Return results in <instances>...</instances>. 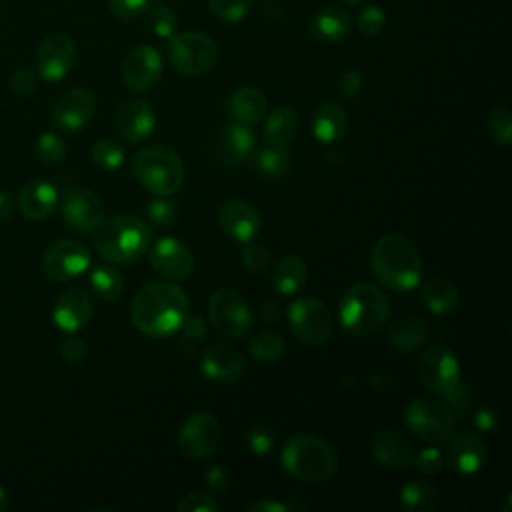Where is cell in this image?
Returning <instances> with one entry per match:
<instances>
[{
    "instance_id": "cell-1",
    "label": "cell",
    "mask_w": 512,
    "mask_h": 512,
    "mask_svg": "<svg viewBox=\"0 0 512 512\" xmlns=\"http://www.w3.org/2000/svg\"><path fill=\"white\" fill-rule=\"evenodd\" d=\"M188 314V296L172 282H152L140 288L130 304L132 324L150 338L176 334Z\"/></svg>"
},
{
    "instance_id": "cell-2",
    "label": "cell",
    "mask_w": 512,
    "mask_h": 512,
    "mask_svg": "<svg viewBox=\"0 0 512 512\" xmlns=\"http://www.w3.org/2000/svg\"><path fill=\"white\" fill-rule=\"evenodd\" d=\"M370 266L374 278L390 290L408 292L422 280L420 252L404 234L380 236L372 248Z\"/></svg>"
},
{
    "instance_id": "cell-3",
    "label": "cell",
    "mask_w": 512,
    "mask_h": 512,
    "mask_svg": "<svg viewBox=\"0 0 512 512\" xmlns=\"http://www.w3.org/2000/svg\"><path fill=\"white\" fill-rule=\"evenodd\" d=\"M94 232L96 252L112 264L136 262L152 244V228L136 214L112 216Z\"/></svg>"
},
{
    "instance_id": "cell-4",
    "label": "cell",
    "mask_w": 512,
    "mask_h": 512,
    "mask_svg": "<svg viewBox=\"0 0 512 512\" xmlns=\"http://www.w3.org/2000/svg\"><path fill=\"white\" fill-rule=\"evenodd\" d=\"M280 462L292 478L308 484L326 482L338 470V454L334 446L308 432L294 434L286 440Z\"/></svg>"
},
{
    "instance_id": "cell-5",
    "label": "cell",
    "mask_w": 512,
    "mask_h": 512,
    "mask_svg": "<svg viewBox=\"0 0 512 512\" xmlns=\"http://www.w3.org/2000/svg\"><path fill=\"white\" fill-rule=\"evenodd\" d=\"M390 312L386 294L374 284H354L350 286L338 306L340 326L352 336L374 334L382 328Z\"/></svg>"
},
{
    "instance_id": "cell-6",
    "label": "cell",
    "mask_w": 512,
    "mask_h": 512,
    "mask_svg": "<svg viewBox=\"0 0 512 512\" xmlns=\"http://www.w3.org/2000/svg\"><path fill=\"white\" fill-rule=\"evenodd\" d=\"M136 180L156 196H172L184 182V164L176 150L164 144L142 148L132 160Z\"/></svg>"
},
{
    "instance_id": "cell-7",
    "label": "cell",
    "mask_w": 512,
    "mask_h": 512,
    "mask_svg": "<svg viewBox=\"0 0 512 512\" xmlns=\"http://www.w3.org/2000/svg\"><path fill=\"white\" fill-rule=\"evenodd\" d=\"M170 66L184 76H200L210 72L218 62L216 42L198 30L172 34L168 42Z\"/></svg>"
},
{
    "instance_id": "cell-8",
    "label": "cell",
    "mask_w": 512,
    "mask_h": 512,
    "mask_svg": "<svg viewBox=\"0 0 512 512\" xmlns=\"http://www.w3.org/2000/svg\"><path fill=\"white\" fill-rule=\"evenodd\" d=\"M208 318L212 328L226 340H240L252 330V310L246 298L234 288H220L208 300Z\"/></svg>"
},
{
    "instance_id": "cell-9",
    "label": "cell",
    "mask_w": 512,
    "mask_h": 512,
    "mask_svg": "<svg viewBox=\"0 0 512 512\" xmlns=\"http://www.w3.org/2000/svg\"><path fill=\"white\" fill-rule=\"evenodd\" d=\"M404 422L416 438L428 444L446 442L456 426L454 412L446 404L428 398L410 400L404 408Z\"/></svg>"
},
{
    "instance_id": "cell-10",
    "label": "cell",
    "mask_w": 512,
    "mask_h": 512,
    "mask_svg": "<svg viewBox=\"0 0 512 512\" xmlns=\"http://www.w3.org/2000/svg\"><path fill=\"white\" fill-rule=\"evenodd\" d=\"M286 314H288L290 332L304 346L324 344L334 330L332 312L320 298H314V296L298 298L288 306Z\"/></svg>"
},
{
    "instance_id": "cell-11",
    "label": "cell",
    "mask_w": 512,
    "mask_h": 512,
    "mask_svg": "<svg viewBox=\"0 0 512 512\" xmlns=\"http://www.w3.org/2000/svg\"><path fill=\"white\" fill-rule=\"evenodd\" d=\"M418 378L426 390L444 398L462 380L460 378V362L448 346L434 344L420 356Z\"/></svg>"
},
{
    "instance_id": "cell-12",
    "label": "cell",
    "mask_w": 512,
    "mask_h": 512,
    "mask_svg": "<svg viewBox=\"0 0 512 512\" xmlns=\"http://www.w3.org/2000/svg\"><path fill=\"white\" fill-rule=\"evenodd\" d=\"M92 266L90 248L78 240H58L42 256V272L52 282H68Z\"/></svg>"
},
{
    "instance_id": "cell-13",
    "label": "cell",
    "mask_w": 512,
    "mask_h": 512,
    "mask_svg": "<svg viewBox=\"0 0 512 512\" xmlns=\"http://www.w3.org/2000/svg\"><path fill=\"white\" fill-rule=\"evenodd\" d=\"M222 438L218 420L208 412L190 414L178 428V448L184 456L202 460L216 452Z\"/></svg>"
},
{
    "instance_id": "cell-14",
    "label": "cell",
    "mask_w": 512,
    "mask_h": 512,
    "mask_svg": "<svg viewBox=\"0 0 512 512\" xmlns=\"http://www.w3.org/2000/svg\"><path fill=\"white\" fill-rule=\"evenodd\" d=\"M60 208L66 224L80 234L94 232L104 222V204L90 188L74 186L64 190Z\"/></svg>"
},
{
    "instance_id": "cell-15",
    "label": "cell",
    "mask_w": 512,
    "mask_h": 512,
    "mask_svg": "<svg viewBox=\"0 0 512 512\" xmlns=\"http://www.w3.org/2000/svg\"><path fill=\"white\" fill-rule=\"evenodd\" d=\"M76 46L74 40L64 32L48 34L34 54L36 74L48 82H58L68 76L74 66Z\"/></svg>"
},
{
    "instance_id": "cell-16",
    "label": "cell",
    "mask_w": 512,
    "mask_h": 512,
    "mask_svg": "<svg viewBox=\"0 0 512 512\" xmlns=\"http://www.w3.org/2000/svg\"><path fill=\"white\" fill-rule=\"evenodd\" d=\"M150 266L168 282L184 280L194 270L192 250L178 238L164 236L150 244Z\"/></svg>"
},
{
    "instance_id": "cell-17",
    "label": "cell",
    "mask_w": 512,
    "mask_h": 512,
    "mask_svg": "<svg viewBox=\"0 0 512 512\" xmlns=\"http://www.w3.org/2000/svg\"><path fill=\"white\" fill-rule=\"evenodd\" d=\"M164 72V60L154 46L132 48L122 62V82L134 92L152 90Z\"/></svg>"
},
{
    "instance_id": "cell-18",
    "label": "cell",
    "mask_w": 512,
    "mask_h": 512,
    "mask_svg": "<svg viewBox=\"0 0 512 512\" xmlns=\"http://www.w3.org/2000/svg\"><path fill=\"white\" fill-rule=\"evenodd\" d=\"M444 462L462 478L474 476L482 470L486 462V444L484 440L474 432H460L452 434L446 440L444 448Z\"/></svg>"
},
{
    "instance_id": "cell-19",
    "label": "cell",
    "mask_w": 512,
    "mask_h": 512,
    "mask_svg": "<svg viewBox=\"0 0 512 512\" xmlns=\"http://www.w3.org/2000/svg\"><path fill=\"white\" fill-rule=\"evenodd\" d=\"M96 112V98L86 88H70L52 106V122L66 132H80Z\"/></svg>"
},
{
    "instance_id": "cell-20",
    "label": "cell",
    "mask_w": 512,
    "mask_h": 512,
    "mask_svg": "<svg viewBox=\"0 0 512 512\" xmlns=\"http://www.w3.org/2000/svg\"><path fill=\"white\" fill-rule=\"evenodd\" d=\"M200 368L208 380L220 382V384H232L242 378L246 360L234 346L226 342H214L202 352Z\"/></svg>"
},
{
    "instance_id": "cell-21",
    "label": "cell",
    "mask_w": 512,
    "mask_h": 512,
    "mask_svg": "<svg viewBox=\"0 0 512 512\" xmlns=\"http://www.w3.org/2000/svg\"><path fill=\"white\" fill-rule=\"evenodd\" d=\"M154 126H156V112L152 104L142 98L126 100L114 116V128L118 136L128 144H138L144 138H148Z\"/></svg>"
},
{
    "instance_id": "cell-22",
    "label": "cell",
    "mask_w": 512,
    "mask_h": 512,
    "mask_svg": "<svg viewBox=\"0 0 512 512\" xmlns=\"http://www.w3.org/2000/svg\"><path fill=\"white\" fill-rule=\"evenodd\" d=\"M222 232L240 244L252 242L260 232V214L246 200H228L218 212Z\"/></svg>"
},
{
    "instance_id": "cell-23",
    "label": "cell",
    "mask_w": 512,
    "mask_h": 512,
    "mask_svg": "<svg viewBox=\"0 0 512 512\" xmlns=\"http://www.w3.org/2000/svg\"><path fill=\"white\" fill-rule=\"evenodd\" d=\"M256 150V134L250 126L240 124L236 120L224 124L220 136L216 140V158L228 166L236 168L250 160L252 152Z\"/></svg>"
},
{
    "instance_id": "cell-24",
    "label": "cell",
    "mask_w": 512,
    "mask_h": 512,
    "mask_svg": "<svg viewBox=\"0 0 512 512\" xmlns=\"http://www.w3.org/2000/svg\"><path fill=\"white\" fill-rule=\"evenodd\" d=\"M372 454L380 466L392 472H404L414 466V450L410 442L394 428H384L374 434Z\"/></svg>"
},
{
    "instance_id": "cell-25",
    "label": "cell",
    "mask_w": 512,
    "mask_h": 512,
    "mask_svg": "<svg viewBox=\"0 0 512 512\" xmlns=\"http://www.w3.org/2000/svg\"><path fill=\"white\" fill-rule=\"evenodd\" d=\"M94 304L84 288H70L58 296L52 308V320L62 332H78L92 316Z\"/></svg>"
},
{
    "instance_id": "cell-26",
    "label": "cell",
    "mask_w": 512,
    "mask_h": 512,
    "mask_svg": "<svg viewBox=\"0 0 512 512\" xmlns=\"http://www.w3.org/2000/svg\"><path fill=\"white\" fill-rule=\"evenodd\" d=\"M58 190L48 180H30L26 182L20 192L16 206L28 220H44L48 218L58 206Z\"/></svg>"
},
{
    "instance_id": "cell-27",
    "label": "cell",
    "mask_w": 512,
    "mask_h": 512,
    "mask_svg": "<svg viewBox=\"0 0 512 512\" xmlns=\"http://www.w3.org/2000/svg\"><path fill=\"white\" fill-rule=\"evenodd\" d=\"M310 36L324 44L342 42L350 32V16L338 6L320 8L310 20Z\"/></svg>"
},
{
    "instance_id": "cell-28",
    "label": "cell",
    "mask_w": 512,
    "mask_h": 512,
    "mask_svg": "<svg viewBox=\"0 0 512 512\" xmlns=\"http://www.w3.org/2000/svg\"><path fill=\"white\" fill-rule=\"evenodd\" d=\"M348 130V114L336 102H322L312 114V134L322 144H334Z\"/></svg>"
},
{
    "instance_id": "cell-29",
    "label": "cell",
    "mask_w": 512,
    "mask_h": 512,
    "mask_svg": "<svg viewBox=\"0 0 512 512\" xmlns=\"http://www.w3.org/2000/svg\"><path fill=\"white\" fill-rule=\"evenodd\" d=\"M228 112L232 120L252 126L266 116L268 100L260 88L242 86L228 98Z\"/></svg>"
},
{
    "instance_id": "cell-30",
    "label": "cell",
    "mask_w": 512,
    "mask_h": 512,
    "mask_svg": "<svg viewBox=\"0 0 512 512\" xmlns=\"http://www.w3.org/2000/svg\"><path fill=\"white\" fill-rule=\"evenodd\" d=\"M426 340H428V326L416 314H406L388 328V342L392 348L400 352H414L422 348Z\"/></svg>"
},
{
    "instance_id": "cell-31",
    "label": "cell",
    "mask_w": 512,
    "mask_h": 512,
    "mask_svg": "<svg viewBox=\"0 0 512 512\" xmlns=\"http://www.w3.org/2000/svg\"><path fill=\"white\" fill-rule=\"evenodd\" d=\"M298 134V114L290 106L274 108L264 122V140L268 146L288 148Z\"/></svg>"
},
{
    "instance_id": "cell-32",
    "label": "cell",
    "mask_w": 512,
    "mask_h": 512,
    "mask_svg": "<svg viewBox=\"0 0 512 512\" xmlns=\"http://www.w3.org/2000/svg\"><path fill=\"white\" fill-rule=\"evenodd\" d=\"M274 288L284 294V296H292L296 294L308 280V268L304 264V260L296 254H288L282 256L274 268H272V276H270Z\"/></svg>"
},
{
    "instance_id": "cell-33",
    "label": "cell",
    "mask_w": 512,
    "mask_h": 512,
    "mask_svg": "<svg viewBox=\"0 0 512 512\" xmlns=\"http://www.w3.org/2000/svg\"><path fill=\"white\" fill-rule=\"evenodd\" d=\"M420 298L432 314H448L458 306L460 292L454 282L446 278H432L422 286Z\"/></svg>"
},
{
    "instance_id": "cell-34",
    "label": "cell",
    "mask_w": 512,
    "mask_h": 512,
    "mask_svg": "<svg viewBox=\"0 0 512 512\" xmlns=\"http://www.w3.org/2000/svg\"><path fill=\"white\" fill-rule=\"evenodd\" d=\"M400 504L410 512H434L440 504V492L426 480H412L402 486Z\"/></svg>"
},
{
    "instance_id": "cell-35",
    "label": "cell",
    "mask_w": 512,
    "mask_h": 512,
    "mask_svg": "<svg viewBox=\"0 0 512 512\" xmlns=\"http://www.w3.org/2000/svg\"><path fill=\"white\" fill-rule=\"evenodd\" d=\"M252 168L262 178H282L290 168V152L288 148H276V146H262L252 152L250 156Z\"/></svg>"
},
{
    "instance_id": "cell-36",
    "label": "cell",
    "mask_w": 512,
    "mask_h": 512,
    "mask_svg": "<svg viewBox=\"0 0 512 512\" xmlns=\"http://www.w3.org/2000/svg\"><path fill=\"white\" fill-rule=\"evenodd\" d=\"M88 282L102 300H116L124 292V276L110 264H96L90 268Z\"/></svg>"
},
{
    "instance_id": "cell-37",
    "label": "cell",
    "mask_w": 512,
    "mask_h": 512,
    "mask_svg": "<svg viewBox=\"0 0 512 512\" xmlns=\"http://www.w3.org/2000/svg\"><path fill=\"white\" fill-rule=\"evenodd\" d=\"M286 354V342L278 332L266 330L252 338L250 356L262 364H274Z\"/></svg>"
},
{
    "instance_id": "cell-38",
    "label": "cell",
    "mask_w": 512,
    "mask_h": 512,
    "mask_svg": "<svg viewBox=\"0 0 512 512\" xmlns=\"http://www.w3.org/2000/svg\"><path fill=\"white\" fill-rule=\"evenodd\" d=\"M90 154L94 164L100 166L102 170H118L126 158L124 146L112 138H100L98 142H94Z\"/></svg>"
},
{
    "instance_id": "cell-39",
    "label": "cell",
    "mask_w": 512,
    "mask_h": 512,
    "mask_svg": "<svg viewBox=\"0 0 512 512\" xmlns=\"http://www.w3.org/2000/svg\"><path fill=\"white\" fill-rule=\"evenodd\" d=\"M146 26L154 36L170 38L178 28V16L170 6L156 4L146 10Z\"/></svg>"
},
{
    "instance_id": "cell-40",
    "label": "cell",
    "mask_w": 512,
    "mask_h": 512,
    "mask_svg": "<svg viewBox=\"0 0 512 512\" xmlns=\"http://www.w3.org/2000/svg\"><path fill=\"white\" fill-rule=\"evenodd\" d=\"M34 152L44 164H58L66 158V142L56 132H42L36 138Z\"/></svg>"
},
{
    "instance_id": "cell-41",
    "label": "cell",
    "mask_w": 512,
    "mask_h": 512,
    "mask_svg": "<svg viewBox=\"0 0 512 512\" xmlns=\"http://www.w3.org/2000/svg\"><path fill=\"white\" fill-rule=\"evenodd\" d=\"M488 132L492 140L500 146H510L512 140V116L506 106H498L492 110L488 118Z\"/></svg>"
},
{
    "instance_id": "cell-42",
    "label": "cell",
    "mask_w": 512,
    "mask_h": 512,
    "mask_svg": "<svg viewBox=\"0 0 512 512\" xmlns=\"http://www.w3.org/2000/svg\"><path fill=\"white\" fill-rule=\"evenodd\" d=\"M208 8L224 22H240L250 12V0H208Z\"/></svg>"
},
{
    "instance_id": "cell-43",
    "label": "cell",
    "mask_w": 512,
    "mask_h": 512,
    "mask_svg": "<svg viewBox=\"0 0 512 512\" xmlns=\"http://www.w3.org/2000/svg\"><path fill=\"white\" fill-rule=\"evenodd\" d=\"M244 444L246 448L256 454V456H266L272 452L274 448V434L268 426L262 424H252L250 428H246L244 432Z\"/></svg>"
},
{
    "instance_id": "cell-44",
    "label": "cell",
    "mask_w": 512,
    "mask_h": 512,
    "mask_svg": "<svg viewBox=\"0 0 512 512\" xmlns=\"http://www.w3.org/2000/svg\"><path fill=\"white\" fill-rule=\"evenodd\" d=\"M240 262L244 266L246 272L250 274H260L268 268L270 264V252L268 248H264L262 244H254V242H246L244 250L240 254Z\"/></svg>"
},
{
    "instance_id": "cell-45",
    "label": "cell",
    "mask_w": 512,
    "mask_h": 512,
    "mask_svg": "<svg viewBox=\"0 0 512 512\" xmlns=\"http://www.w3.org/2000/svg\"><path fill=\"white\" fill-rule=\"evenodd\" d=\"M146 214H148V220L152 224H156V226H170L176 220L178 210H176L174 200H170V196H158L156 200L148 202Z\"/></svg>"
},
{
    "instance_id": "cell-46",
    "label": "cell",
    "mask_w": 512,
    "mask_h": 512,
    "mask_svg": "<svg viewBox=\"0 0 512 512\" xmlns=\"http://www.w3.org/2000/svg\"><path fill=\"white\" fill-rule=\"evenodd\" d=\"M178 512H216L218 502L208 490H194L182 496V500L176 504Z\"/></svg>"
},
{
    "instance_id": "cell-47",
    "label": "cell",
    "mask_w": 512,
    "mask_h": 512,
    "mask_svg": "<svg viewBox=\"0 0 512 512\" xmlns=\"http://www.w3.org/2000/svg\"><path fill=\"white\" fill-rule=\"evenodd\" d=\"M356 24H358V30L364 36H378L384 30L386 16H384V12L378 6H364L358 12Z\"/></svg>"
},
{
    "instance_id": "cell-48",
    "label": "cell",
    "mask_w": 512,
    "mask_h": 512,
    "mask_svg": "<svg viewBox=\"0 0 512 512\" xmlns=\"http://www.w3.org/2000/svg\"><path fill=\"white\" fill-rule=\"evenodd\" d=\"M148 2L150 0H108V10L114 18L128 22L142 16L148 10Z\"/></svg>"
},
{
    "instance_id": "cell-49",
    "label": "cell",
    "mask_w": 512,
    "mask_h": 512,
    "mask_svg": "<svg viewBox=\"0 0 512 512\" xmlns=\"http://www.w3.org/2000/svg\"><path fill=\"white\" fill-rule=\"evenodd\" d=\"M88 354V344L84 338L76 336V332H68V336L62 338L60 342V356L70 362V364H76V362H82Z\"/></svg>"
},
{
    "instance_id": "cell-50",
    "label": "cell",
    "mask_w": 512,
    "mask_h": 512,
    "mask_svg": "<svg viewBox=\"0 0 512 512\" xmlns=\"http://www.w3.org/2000/svg\"><path fill=\"white\" fill-rule=\"evenodd\" d=\"M414 464L422 474H438L444 466V454L438 448H422L414 456Z\"/></svg>"
},
{
    "instance_id": "cell-51",
    "label": "cell",
    "mask_w": 512,
    "mask_h": 512,
    "mask_svg": "<svg viewBox=\"0 0 512 512\" xmlns=\"http://www.w3.org/2000/svg\"><path fill=\"white\" fill-rule=\"evenodd\" d=\"M444 400H446V406H448L452 412L462 414V412H466V410L470 408V404H472V390H470V386H468L466 382L460 380L458 386H456L450 394L444 396Z\"/></svg>"
},
{
    "instance_id": "cell-52",
    "label": "cell",
    "mask_w": 512,
    "mask_h": 512,
    "mask_svg": "<svg viewBox=\"0 0 512 512\" xmlns=\"http://www.w3.org/2000/svg\"><path fill=\"white\" fill-rule=\"evenodd\" d=\"M36 84H38V78L32 70L28 68H18L12 72L10 76V88L18 94V96H28L36 90Z\"/></svg>"
},
{
    "instance_id": "cell-53",
    "label": "cell",
    "mask_w": 512,
    "mask_h": 512,
    "mask_svg": "<svg viewBox=\"0 0 512 512\" xmlns=\"http://www.w3.org/2000/svg\"><path fill=\"white\" fill-rule=\"evenodd\" d=\"M362 84H364V78L358 70L350 68V70H344L338 78V88H340V94L344 98H356L358 92L362 90Z\"/></svg>"
},
{
    "instance_id": "cell-54",
    "label": "cell",
    "mask_w": 512,
    "mask_h": 512,
    "mask_svg": "<svg viewBox=\"0 0 512 512\" xmlns=\"http://www.w3.org/2000/svg\"><path fill=\"white\" fill-rule=\"evenodd\" d=\"M178 332H182V336H184L186 340L198 342V340H202V336L206 334V322H204V318L198 316V314H194V316L188 314Z\"/></svg>"
},
{
    "instance_id": "cell-55",
    "label": "cell",
    "mask_w": 512,
    "mask_h": 512,
    "mask_svg": "<svg viewBox=\"0 0 512 512\" xmlns=\"http://www.w3.org/2000/svg\"><path fill=\"white\" fill-rule=\"evenodd\" d=\"M206 486L214 492H226L230 488V474L222 466H210L204 474Z\"/></svg>"
},
{
    "instance_id": "cell-56",
    "label": "cell",
    "mask_w": 512,
    "mask_h": 512,
    "mask_svg": "<svg viewBox=\"0 0 512 512\" xmlns=\"http://www.w3.org/2000/svg\"><path fill=\"white\" fill-rule=\"evenodd\" d=\"M474 426L482 432H490L498 426V412L490 406H482L476 414H474Z\"/></svg>"
},
{
    "instance_id": "cell-57",
    "label": "cell",
    "mask_w": 512,
    "mask_h": 512,
    "mask_svg": "<svg viewBox=\"0 0 512 512\" xmlns=\"http://www.w3.org/2000/svg\"><path fill=\"white\" fill-rule=\"evenodd\" d=\"M246 510H248V512H288L290 508H288L286 504L278 502V500H268V498H264V500H256V502L248 504Z\"/></svg>"
},
{
    "instance_id": "cell-58",
    "label": "cell",
    "mask_w": 512,
    "mask_h": 512,
    "mask_svg": "<svg viewBox=\"0 0 512 512\" xmlns=\"http://www.w3.org/2000/svg\"><path fill=\"white\" fill-rule=\"evenodd\" d=\"M14 214V200L12 196L0 188V222L8 220Z\"/></svg>"
},
{
    "instance_id": "cell-59",
    "label": "cell",
    "mask_w": 512,
    "mask_h": 512,
    "mask_svg": "<svg viewBox=\"0 0 512 512\" xmlns=\"http://www.w3.org/2000/svg\"><path fill=\"white\" fill-rule=\"evenodd\" d=\"M260 316L266 322H276L280 318V306L276 302H264L260 308Z\"/></svg>"
},
{
    "instance_id": "cell-60",
    "label": "cell",
    "mask_w": 512,
    "mask_h": 512,
    "mask_svg": "<svg viewBox=\"0 0 512 512\" xmlns=\"http://www.w3.org/2000/svg\"><path fill=\"white\" fill-rule=\"evenodd\" d=\"M8 502H10V498H8V492L0 486V510H4L6 506H8Z\"/></svg>"
},
{
    "instance_id": "cell-61",
    "label": "cell",
    "mask_w": 512,
    "mask_h": 512,
    "mask_svg": "<svg viewBox=\"0 0 512 512\" xmlns=\"http://www.w3.org/2000/svg\"><path fill=\"white\" fill-rule=\"evenodd\" d=\"M344 2H348V4H356V2H362V0H344Z\"/></svg>"
}]
</instances>
